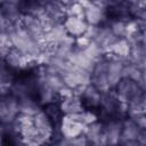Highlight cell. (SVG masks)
<instances>
[{
  "mask_svg": "<svg viewBox=\"0 0 146 146\" xmlns=\"http://www.w3.org/2000/svg\"><path fill=\"white\" fill-rule=\"evenodd\" d=\"M84 8V21L88 25L100 26L107 23L108 1H79Z\"/></svg>",
  "mask_w": 146,
  "mask_h": 146,
  "instance_id": "obj_1",
  "label": "cell"
},
{
  "mask_svg": "<svg viewBox=\"0 0 146 146\" xmlns=\"http://www.w3.org/2000/svg\"><path fill=\"white\" fill-rule=\"evenodd\" d=\"M60 76L64 84L72 90H75L79 87H86L90 84V78H91L89 72L74 66L70 62H67V65L64 72L60 74Z\"/></svg>",
  "mask_w": 146,
  "mask_h": 146,
  "instance_id": "obj_2",
  "label": "cell"
},
{
  "mask_svg": "<svg viewBox=\"0 0 146 146\" xmlns=\"http://www.w3.org/2000/svg\"><path fill=\"white\" fill-rule=\"evenodd\" d=\"M114 92L116 94L117 98L122 104H127L133 98L144 94V90L132 80L122 78L120 82L114 87Z\"/></svg>",
  "mask_w": 146,
  "mask_h": 146,
  "instance_id": "obj_3",
  "label": "cell"
},
{
  "mask_svg": "<svg viewBox=\"0 0 146 146\" xmlns=\"http://www.w3.org/2000/svg\"><path fill=\"white\" fill-rule=\"evenodd\" d=\"M33 124L36 128L39 136L43 143V145H48L55 133V124L54 122L49 119V116L46 114L43 110H41L39 113H36L33 117Z\"/></svg>",
  "mask_w": 146,
  "mask_h": 146,
  "instance_id": "obj_4",
  "label": "cell"
},
{
  "mask_svg": "<svg viewBox=\"0 0 146 146\" xmlns=\"http://www.w3.org/2000/svg\"><path fill=\"white\" fill-rule=\"evenodd\" d=\"M19 115L18 99L11 95L0 98V124L8 125Z\"/></svg>",
  "mask_w": 146,
  "mask_h": 146,
  "instance_id": "obj_5",
  "label": "cell"
},
{
  "mask_svg": "<svg viewBox=\"0 0 146 146\" xmlns=\"http://www.w3.org/2000/svg\"><path fill=\"white\" fill-rule=\"evenodd\" d=\"M84 129L86 125L66 115H63L58 123V132L63 139H73L83 136Z\"/></svg>",
  "mask_w": 146,
  "mask_h": 146,
  "instance_id": "obj_6",
  "label": "cell"
},
{
  "mask_svg": "<svg viewBox=\"0 0 146 146\" xmlns=\"http://www.w3.org/2000/svg\"><path fill=\"white\" fill-rule=\"evenodd\" d=\"M5 64L8 68L11 70H26L31 66L38 67L34 60H32L31 58H29L27 56H25L23 52H21L15 48H11L7 54L5 58Z\"/></svg>",
  "mask_w": 146,
  "mask_h": 146,
  "instance_id": "obj_7",
  "label": "cell"
},
{
  "mask_svg": "<svg viewBox=\"0 0 146 146\" xmlns=\"http://www.w3.org/2000/svg\"><path fill=\"white\" fill-rule=\"evenodd\" d=\"M106 59H107V68H106L107 82L111 89H114V87L122 79V70H123L125 60L116 58L108 54H106Z\"/></svg>",
  "mask_w": 146,
  "mask_h": 146,
  "instance_id": "obj_8",
  "label": "cell"
},
{
  "mask_svg": "<svg viewBox=\"0 0 146 146\" xmlns=\"http://www.w3.org/2000/svg\"><path fill=\"white\" fill-rule=\"evenodd\" d=\"M122 121L112 119L104 122V139L106 146H119L121 144Z\"/></svg>",
  "mask_w": 146,
  "mask_h": 146,
  "instance_id": "obj_9",
  "label": "cell"
},
{
  "mask_svg": "<svg viewBox=\"0 0 146 146\" xmlns=\"http://www.w3.org/2000/svg\"><path fill=\"white\" fill-rule=\"evenodd\" d=\"M83 137L89 146H106L104 139V122L96 121L86 127Z\"/></svg>",
  "mask_w": 146,
  "mask_h": 146,
  "instance_id": "obj_10",
  "label": "cell"
},
{
  "mask_svg": "<svg viewBox=\"0 0 146 146\" xmlns=\"http://www.w3.org/2000/svg\"><path fill=\"white\" fill-rule=\"evenodd\" d=\"M0 7L10 24L15 25L21 22L23 11H22V3L19 1H3L0 2Z\"/></svg>",
  "mask_w": 146,
  "mask_h": 146,
  "instance_id": "obj_11",
  "label": "cell"
},
{
  "mask_svg": "<svg viewBox=\"0 0 146 146\" xmlns=\"http://www.w3.org/2000/svg\"><path fill=\"white\" fill-rule=\"evenodd\" d=\"M144 129H140L132 120L129 117L122 120V128H121V144L125 143H137V139L140 132Z\"/></svg>",
  "mask_w": 146,
  "mask_h": 146,
  "instance_id": "obj_12",
  "label": "cell"
},
{
  "mask_svg": "<svg viewBox=\"0 0 146 146\" xmlns=\"http://www.w3.org/2000/svg\"><path fill=\"white\" fill-rule=\"evenodd\" d=\"M79 98L82 102L83 107L88 108H98L100 105V98H102V92H99L92 84H88L83 88L81 95Z\"/></svg>",
  "mask_w": 146,
  "mask_h": 146,
  "instance_id": "obj_13",
  "label": "cell"
},
{
  "mask_svg": "<svg viewBox=\"0 0 146 146\" xmlns=\"http://www.w3.org/2000/svg\"><path fill=\"white\" fill-rule=\"evenodd\" d=\"M58 106L63 115H73L86 110L82 105L81 99L75 95L60 99L58 102Z\"/></svg>",
  "mask_w": 146,
  "mask_h": 146,
  "instance_id": "obj_14",
  "label": "cell"
},
{
  "mask_svg": "<svg viewBox=\"0 0 146 146\" xmlns=\"http://www.w3.org/2000/svg\"><path fill=\"white\" fill-rule=\"evenodd\" d=\"M63 25L67 34L73 38H79L83 35L88 27V24L84 19H80L75 17H65V19L63 21Z\"/></svg>",
  "mask_w": 146,
  "mask_h": 146,
  "instance_id": "obj_15",
  "label": "cell"
},
{
  "mask_svg": "<svg viewBox=\"0 0 146 146\" xmlns=\"http://www.w3.org/2000/svg\"><path fill=\"white\" fill-rule=\"evenodd\" d=\"M122 78L132 80L143 90H145V70H140L136 65L125 60L123 70H122Z\"/></svg>",
  "mask_w": 146,
  "mask_h": 146,
  "instance_id": "obj_16",
  "label": "cell"
},
{
  "mask_svg": "<svg viewBox=\"0 0 146 146\" xmlns=\"http://www.w3.org/2000/svg\"><path fill=\"white\" fill-rule=\"evenodd\" d=\"M117 40H119V39L112 33V31L110 30V27H108L106 24H104V25H100V26H99L98 33H97V35H96L94 42H96V43L104 50V52H105V55H106L108 48H110L115 41H117Z\"/></svg>",
  "mask_w": 146,
  "mask_h": 146,
  "instance_id": "obj_17",
  "label": "cell"
},
{
  "mask_svg": "<svg viewBox=\"0 0 146 146\" xmlns=\"http://www.w3.org/2000/svg\"><path fill=\"white\" fill-rule=\"evenodd\" d=\"M127 62L136 65L140 70H145V63H146L145 43L130 44V52H129V57Z\"/></svg>",
  "mask_w": 146,
  "mask_h": 146,
  "instance_id": "obj_18",
  "label": "cell"
},
{
  "mask_svg": "<svg viewBox=\"0 0 146 146\" xmlns=\"http://www.w3.org/2000/svg\"><path fill=\"white\" fill-rule=\"evenodd\" d=\"M18 110L19 114L29 117H33L36 113H39L42 108L38 100H35L32 96L18 99Z\"/></svg>",
  "mask_w": 146,
  "mask_h": 146,
  "instance_id": "obj_19",
  "label": "cell"
},
{
  "mask_svg": "<svg viewBox=\"0 0 146 146\" xmlns=\"http://www.w3.org/2000/svg\"><path fill=\"white\" fill-rule=\"evenodd\" d=\"M33 91H35V88L29 81H22V80L16 81V82H13V84L10 87V95L13 97H15L16 99L31 97Z\"/></svg>",
  "mask_w": 146,
  "mask_h": 146,
  "instance_id": "obj_20",
  "label": "cell"
},
{
  "mask_svg": "<svg viewBox=\"0 0 146 146\" xmlns=\"http://www.w3.org/2000/svg\"><path fill=\"white\" fill-rule=\"evenodd\" d=\"M67 32L63 25V23L56 24L54 25L50 30H48L44 34V39L48 46H52V44H57L59 42H62L65 38H67Z\"/></svg>",
  "mask_w": 146,
  "mask_h": 146,
  "instance_id": "obj_21",
  "label": "cell"
},
{
  "mask_svg": "<svg viewBox=\"0 0 146 146\" xmlns=\"http://www.w3.org/2000/svg\"><path fill=\"white\" fill-rule=\"evenodd\" d=\"M129 52H130V43L125 39H119L108 48L106 54L127 60L129 57Z\"/></svg>",
  "mask_w": 146,
  "mask_h": 146,
  "instance_id": "obj_22",
  "label": "cell"
},
{
  "mask_svg": "<svg viewBox=\"0 0 146 146\" xmlns=\"http://www.w3.org/2000/svg\"><path fill=\"white\" fill-rule=\"evenodd\" d=\"M127 22H128V19H125V18H115V19H112L111 22L106 23V25L110 27L112 33L117 39H125V36H127Z\"/></svg>",
  "mask_w": 146,
  "mask_h": 146,
  "instance_id": "obj_23",
  "label": "cell"
},
{
  "mask_svg": "<svg viewBox=\"0 0 146 146\" xmlns=\"http://www.w3.org/2000/svg\"><path fill=\"white\" fill-rule=\"evenodd\" d=\"M46 112V114L49 116V119L54 122V124H58L60 119H62V112L59 110V106H58V103H52V104H49L44 107L43 110Z\"/></svg>",
  "mask_w": 146,
  "mask_h": 146,
  "instance_id": "obj_24",
  "label": "cell"
},
{
  "mask_svg": "<svg viewBox=\"0 0 146 146\" xmlns=\"http://www.w3.org/2000/svg\"><path fill=\"white\" fill-rule=\"evenodd\" d=\"M11 48L13 46H11L9 35L5 32H0V59L5 60L7 54Z\"/></svg>",
  "mask_w": 146,
  "mask_h": 146,
  "instance_id": "obj_25",
  "label": "cell"
},
{
  "mask_svg": "<svg viewBox=\"0 0 146 146\" xmlns=\"http://www.w3.org/2000/svg\"><path fill=\"white\" fill-rule=\"evenodd\" d=\"M128 117L130 120H132L140 129L145 130V128H146V115H145V112H138V113L129 115Z\"/></svg>",
  "mask_w": 146,
  "mask_h": 146,
  "instance_id": "obj_26",
  "label": "cell"
},
{
  "mask_svg": "<svg viewBox=\"0 0 146 146\" xmlns=\"http://www.w3.org/2000/svg\"><path fill=\"white\" fill-rule=\"evenodd\" d=\"M13 26H14V25L8 22V19L6 18V16H5V14H3L1 7H0V32H5V33L8 34Z\"/></svg>",
  "mask_w": 146,
  "mask_h": 146,
  "instance_id": "obj_27",
  "label": "cell"
},
{
  "mask_svg": "<svg viewBox=\"0 0 146 146\" xmlns=\"http://www.w3.org/2000/svg\"><path fill=\"white\" fill-rule=\"evenodd\" d=\"M119 146H143V145H140V144H138V143L133 141V143H125V144H120Z\"/></svg>",
  "mask_w": 146,
  "mask_h": 146,
  "instance_id": "obj_28",
  "label": "cell"
},
{
  "mask_svg": "<svg viewBox=\"0 0 146 146\" xmlns=\"http://www.w3.org/2000/svg\"><path fill=\"white\" fill-rule=\"evenodd\" d=\"M2 145V124H0V146Z\"/></svg>",
  "mask_w": 146,
  "mask_h": 146,
  "instance_id": "obj_29",
  "label": "cell"
}]
</instances>
